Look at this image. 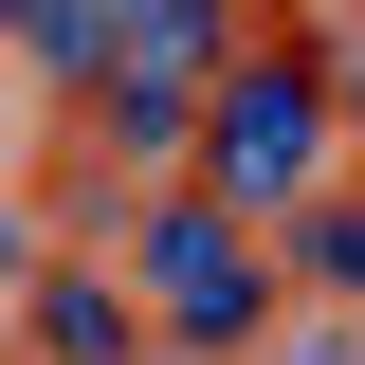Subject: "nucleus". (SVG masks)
Masks as SVG:
<instances>
[{"mask_svg":"<svg viewBox=\"0 0 365 365\" xmlns=\"http://www.w3.org/2000/svg\"><path fill=\"white\" fill-rule=\"evenodd\" d=\"M329 110H347V73H329V55H256V73H220V110H201V201H220V220H292V201H311L329 182Z\"/></svg>","mask_w":365,"mask_h":365,"instance_id":"nucleus-1","label":"nucleus"},{"mask_svg":"<svg viewBox=\"0 0 365 365\" xmlns=\"http://www.w3.org/2000/svg\"><path fill=\"white\" fill-rule=\"evenodd\" d=\"M256 220H220V201H165L146 220V311L182 329V347H256V311H274V274L237 256Z\"/></svg>","mask_w":365,"mask_h":365,"instance_id":"nucleus-2","label":"nucleus"},{"mask_svg":"<svg viewBox=\"0 0 365 365\" xmlns=\"http://www.w3.org/2000/svg\"><path fill=\"white\" fill-rule=\"evenodd\" d=\"M91 55H128V73L201 91V73H220V0H91Z\"/></svg>","mask_w":365,"mask_h":365,"instance_id":"nucleus-3","label":"nucleus"},{"mask_svg":"<svg viewBox=\"0 0 365 365\" xmlns=\"http://www.w3.org/2000/svg\"><path fill=\"white\" fill-rule=\"evenodd\" d=\"M37 347H55V365H128L146 311H128V292H91V274H55V292H37Z\"/></svg>","mask_w":365,"mask_h":365,"instance_id":"nucleus-4","label":"nucleus"},{"mask_svg":"<svg viewBox=\"0 0 365 365\" xmlns=\"http://www.w3.org/2000/svg\"><path fill=\"white\" fill-rule=\"evenodd\" d=\"M292 220H311V274H347V292H365V201H329V182H311Z\"/></svg>","mask_w":365,"mask_h":365,"instance_id":"nucleus-5","label":"nucleus"},{"mask_svg":"<svg viewBox=\"0 0 365 365\" xmlns=\"http://www.w3.org/2000/svg\"><path fill=\"white\" fill-rule=\"evenodd\" d=\"M0 19H19V55H55V73L91 55V0H0Z\"/></svg>","mask_w":365,"mask_h":365,"instance_id":"nucleus-6","label":"nucleus"},{"mask_svg":"<svg viewBox=\"0 0 365 365\" xmlns=\"http://www.w3.org/2000/svg\"><path fill=\"white\" fill-rule=\"evenodd\" d=\"M19 274H37V220H19V201H0V292H19Z\"/></svg>","mask_w":365,"mask_h":365,"instance_id":"nucleus-7","label":"nucleus"}]
</instances>
